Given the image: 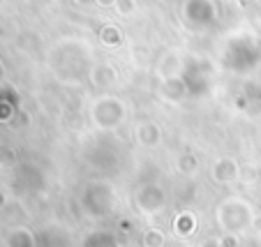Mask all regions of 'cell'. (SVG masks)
<instances>
[{"label": "cell", "instance_id": "6da1fadb", "mask_svg": "<svg viewBox=\"0 0 261 247\" xmlns=\"http://www.w3.org/2000/svg\"><path fill=\"white\" fill-rule=\"evenodd\" d=\"M236 176H238V167L231 162V159H222V162H217L215 180H220V183H231Z\"/></svg>", "mask_w": 261, "mask_h": 247}, {"label": "cell", "instance_id": "7a4b0ae2", "mask_svg": "<svg viewBox=\"0 0 261 247\" xmlns=\"http://www.w3.org/2000/svg\"><path fill=\"white\" fill-rule=\"evenodd\" d=\"M143 242H146V247H162L164 238L158 229H150V231L146 233V238H143Z\"/></svg>", "mask_w": 261, "mask_h": 247}]
</instances>
